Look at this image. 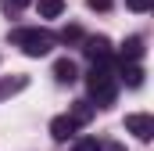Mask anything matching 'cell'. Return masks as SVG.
Masks as SVG:
<instances>
[{"instance_id": "e0dca14e", "label": "cell", "mask_w": 154, "mask_h": 151, "mask_svg": "<svg viewBox=\"0 0 154 151\" xmlns=\"http://www.w3.org/2000/svg\"><path fill=\"white\" fill-rule=\"evenodd\" d=\"M100 151H125V144H118V140H108V144H100Z\"/></svg>"}, {"instance_id": "7a4b0ae2", "label": "cell", "mask_w": 154, "mask_h": 151, "mask_svg": "<svg viewBox=\"0 0 154 151\" xmlns=\"http://www.w3.org/2000/svg\"><path fill=\"white\" fill-rule=\"evenodd\" d=\"M11 43L22 47V54H29V58H43V54L54 50L57 40H54V33H47L39 25H29V29H14L11 33Z\"/></svg>"}, {"instance_id": "2e32d148", "label": "cell", "mask_w": 154, "mask_h": 151, "mask_svg": "<svg viewBox=\"0 0 154 151\" xmlns=\"http://www.w3.org/2000/svg\"><path fill=\"white\" fill-rule=\"evenodd\" d=\"M93 11H111V0H86Z\"/></svg>"}, {"instance_id": "30bf717a", "label": "cell", "mask_w": 154, "mask_h": 151, "mask_svg": "<svg viewBox=\"0 0 154 151\" xmlns=\"http://www.w3.org/2000/svg\"><path fill=\"white\" fill-rule=\"evenodd\" d=\"M36 11H39V18H57L65 11V0H36Z\"/></svg>"}, {"instance_id": "9c48e42d", "label": "cell", "mask_w": 154, "mask_h": 151, "mask_svg": "<svg viewBox=\"0 0 154 151\" xmlns=\"http://www.w3.org/2000/svg\"><path fill=\"white\" fill-rule=\"evenodd\" d=\"M68 119H72L75 126H86V122L93 119V104H90V101H75L72 112H68Z\"/></svg>"}, {"instance_id": "3957f363", "label": "cell", "mask_w": 154, "mask_h": 151, "mask_svg": "<svg viewBox=\"0 0 154 151\" xmlns=\"http://www.w3.org/2000/svg\"><path fill=\"white\" fill-rule=\"evenodd\" d=\"M82 54H86L93 65L115 69V50H111V40H108V36H86V40H82Z\"/></svg>"}, {"instance_id": "ba28073f", "label": "cell", "mask_w": 154, "mask_h": 151, "mask_svg": "<svg viewBox=\"0 0 154 151\" xmlns=\"http://www.w3.org/2000/svg\"><path fill=\"white\" fill-rule=\"evenodd\" d=\"M75 130H79V126L68 119V115H57V119L50 122V137H54V140H72V137H75Z\"/></svg>"}, {"instance_id": "4fadbf2b", "label": "cell", "mask_w": 154, "mask_h": 151, "mask_svg": "<svg viewBox=\"0 0 154 151\" xmlns=\"http://www.w3.org/2000/svg\"><path fill=\"white\" fill-rule=\"evenodd\" d=\"M72 151H100V140L97 137H79L75 144H72Z\"/></svg>"}, {"instance_id": "277c9868", "label": "cell", "mask_w": 154, "mask_h": 151, "mask_svg": "<svg viewBox=\"0 0 154 151\" xmlns=\"http://www.w3.org/2000/svg\"><path fill=\"white\" fill-rule=\"evenodd\" d=\"M125 130L136 133L140 140H151V137H154V119L143 115V112H133V115H125Z\"/></svg>"}, {"instance_id": "7c38bea8", "label": "cell", "mask_w": 154, "mask_h": 151, "mask_svg": "<svg viewBox=\"0 0 154 151\" xmlns=\"http://www.w3.org/2000/svg\"><path fill=\"white\" fill-rule=\"evenodd\" d=\"M54 40H61V43H82L86 36H82V29H79V25H65Z\"/></svg>"}, {"instance_id": "6da1fadb", "label": "cell", "mask_w": 154, "mask_h": 151, "mask_svg": "<svg viewBox=\"0 0 154 151\" xmlns=\"http://www.w3.org/2000/svg\"><path fill=\"white\" fill-rule=\"evenodd\" d=\"M86 90H90V97H93L100 108L115 104V97H118L115 69H108V65H93V69H90V76H86Z\"/></svg>"}, {"instance_id": "9a60e30c", "label": "cell", "mask_w": 154, "mask_h": 151, "mask_svg": "<svg viewBox=\"0 0 154 151\" xmlns=\"http://www.w3.org/2000/svg\"><path fill=\"white\" fill-rule=\"evenodd\" d=\"M125 7H129V11H136V14H147V11L154 7V0H125Z\"/></svg>"}, {"instance_id": "8992f818", "label": "cell", "mask_w": 154, "mask_h": 151, "mask_svg": "<svg viewBox=\"0 0 154 151\" xmlns=\"http://www.w3.org/2000/svg\"><path fill=\"white\" fill-rule=\"evenodd\" d=\"M54 79H57L61 86H72L79 79V65L72 58H57V61H54Z\"/></svg>"}, {"instance_id": "5bb4252c", "label": "cell", "mask_w": 154, "mask_h": 151, "mask_svg": "<svg viewBox=\"0 0 154 151\" xmlns=\"http://www.w3.org/2000/svg\"><path fill=\"white\" fill-rule=\"evenodd\" d=\"M25 4L29 0H0V11L4 14H18V11H25Z\"/></svg>"}, {"instance_id": "52a82bcc", "label": "cell", "mask_w": 154, "mask_h": 151, "mask_svg": "<svg viewBox=\"0 0 154 151\" xmlns=\"http://www.w3.org/2000/svg\"><path fill=\"white\" fill-rule=\"evenodd\" d=\"M118 54H122V61H140V58L147 54L143 36H125V40H122V47H118Z\"/></svg>"}, {"instance_id": "5b68a950", "label": "cell", "mask_w": 154, "mask_h": 151, "mask_svg": "<svg viewBox=\"0 0 154 151\" xmlns=\"http://www.w3.org/2000/svg\"><path fill=\"white\" fill-rule=\"evenodd\" d=\"M143 76H147V72H143L136 61H122V65L115 69V79H118V83H125V86H133V90L143 86Z\"/></svg>"}, {"instance_id": "8fae6325", "label": "cell", "mask_w": 154, "mask_h": 151, "mask_svg": "<svg viewBox=\"0 0 154 151\" xmlns=\"http://www.w3.org/2000/svg\"><path fill=\"white\" fill-rule=\"evenodd\" d=\"M25 76H14V79H4L0 83V97H11V94H18V90H25Z\"/></svg>"}]
</instances>
